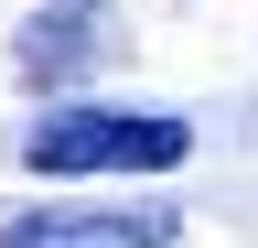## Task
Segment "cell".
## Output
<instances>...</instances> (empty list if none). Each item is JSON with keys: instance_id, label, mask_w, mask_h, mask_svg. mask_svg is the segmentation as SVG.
<instances>
[{"instance_id": "obj_1", "label": "cell", "mask_w": 258, "mask_h": 248, "mask_svg": "<svg viewBox=\"0 0 258 248\" xmlns=\"http://www.w3.org/2000/svg\"><path fill=\"white\" fill-rule=\"evenodd\" d=\"M32 173H172L194 162V119L172 108H54L22 140Z\"/></svg>"}, {"instance_id": "obj_3", "label": "cell", "mask_w": 258, "mask_h": 248, "mask_svg": "<svg viewBox=\"0 0 258 248\" xmlns=\"http://www.w3.org/2000/svg\"><path fill=\"white\" fill-rule=\"evenodd\" d=\"M108 43H118V33H108V11H97V0H54V11H32V22H22L11 65H22V86H76Z\"/></svg>"}, {"instance_id": "obj_2", "label": "cell", "mask_w": 258, "mask_h": 248, "mask_svg": "<svg viewBox=\"0 0 258 248\" xmlns=\"http://www.w3.org/2000/svg\"><path fill=\"white\" fill-rule=\"evenodd\" d=\"M183 216L172 205H32L0 227V248H172Z\"/></svg>"}]
</instances>
